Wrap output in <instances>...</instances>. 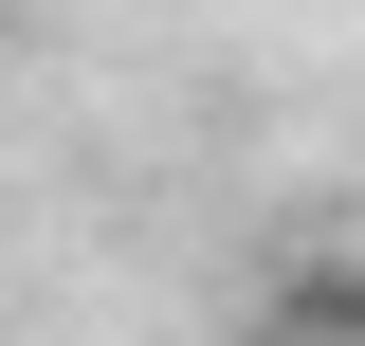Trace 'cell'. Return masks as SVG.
Wrapping results in <instances>:
<instances>
[]
</instances>
